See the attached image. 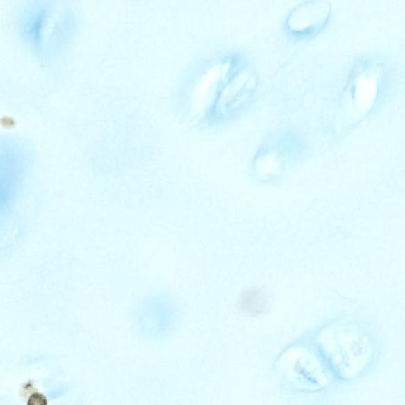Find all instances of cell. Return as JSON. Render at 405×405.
<instances>
[{
    "mask_svg": "<svg viewBox=\"0 0 405 405\" xmlns=\"http://www.w3.org/2000/svg\"><path fill=\"white\" fill-rule=\"evenodd\" d=\"M49 15V7L44 3H34L26 8L21 20V33L26 41L39 49L42 36Z\"/></svg>",
    "mask_w": 405,
    "mask_h": 405,
    "instance_id": "cell-1",
    "label": "cell"
},
{
    "mask_svg": "<svg viewBox=\"0 0 405 405\" xmlns=\"http://www.w3.org/2000/svg\"><path fill=\"white\" fill-rule=\"evenodd\" d=\"M239 308L249 315L258 316L267 309V300L259 290L249 289L240 295L238 299Z\"/></svg>",
    "mask_w": 405,
    "mask_h": 405,
    "instance_id": "cell-2",
    "label": "cell"
}]
</instances>
